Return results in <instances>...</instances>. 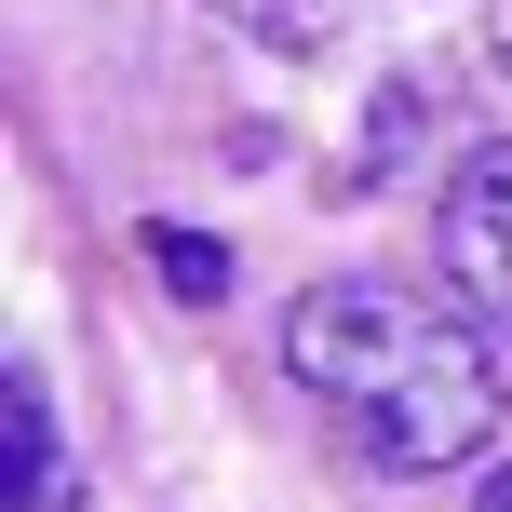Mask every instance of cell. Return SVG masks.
<instances>
[{
	"instance_id": "obj_5",
	"label": "cell",
	"mask_w": 512,
	"mask_h": 512,
	"mask_svg": "<svg viewBox=\"0 0 512 512\" xmlns=\"http://www.w3.org/2000/svg\"><path fill=\"white\" fill-rule=\"evenodd\" d=\"M149 270H162V297H189V310L230 297V243H203V230H149Z\"/></svg>"
},
{
	"instance_id": "obj_2",
	"label": "cell",
	"mask_w": 512,
	"mask_h": 512,
	"mask_svg": "<svg viewBox=\"0 0 512 512\" xmlns=\"http://www.w3.org/2000/svg\"><path fill=\"white\" fill-rule=\"evenodd\" d=\"M432 256H445V297H459L472 324H512V135H499V149H472L459 176H445Z\"/></svg>"
},
{
	"instance_id": "obj_3",
	"label": "cell",
	"mask_w": 512,
	"mask_h": 512,
	"mask_svg": "<svg viewBox=\"0 0 512 512\" xmlns=\"http://www.w3.org/2000/svg\"><path fill=\"white\" fill-rule=\"evenodd\" d=\"M0 432H14V512H81V459H68V432H54L41 364H14V391H0Z\"/></svg>"
},
{
	"instance_id": "obj_1",
	"label": "cell",
	"mask_w": 512,
	"mask_h": 512,
	"mask_svg": "<svg viewBox=\"0 0 512 512\" xmlns=\"http://www.w3.org/2000/svg\"><path fill=\"white\" fill-rule=\"evenodd\" d=\"M283 364L297 391L324 405V432L351 445L364 472L391 486H432V472L486 459L499 432V351L472 310H432L418 283H378V270H337L283 310Z\"/></svg>"
},
{
	"instance_id": "obj_6",
	"label": "cell",
	"mask_w": 512,
	"mask_h": 512,
	"mask_svg": "<svg viewBox=\"0 0 512 512\" xmlns=\"http://www.w3.org/2000/svg\"><path fill=\"white\" fill-rule=\"evenodd\" d=\"M472 512H512V472H486V499H472Z\"/></svg>"
},
{
	"instance_id": "obj_4",
	"label": "cell",
	"mask_w": 512,
	"mask_h": 512,
	"mask_svg": "<svg viewBox=\"0 0 512 512\" xmlns=\"http://www.w3.org/2000/svg\"><path fill=\"white\" fill-rule=\"evenodd\" d=\"M216 14H243L270 54H324L337 27H351V0H216Z\"/></svg>"
}]
</instances>
